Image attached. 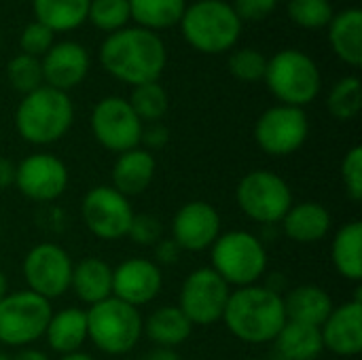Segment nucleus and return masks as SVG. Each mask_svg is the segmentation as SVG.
I'll return each instance as SVG.
<instances>
[{
  "label": "nucleus",
  "mask_w": 362,
  "mask_h": 360,
  "mask_svg": "<svg viewBox=\"0 0 362 360\" xmlns=\"http://www.w3.org/2000/svg\"><path fill=\"white\" fill-rule=\"evenodd\" d=\"M100 62L108 74L138 87L161 76L168 51L157 32L125 25L106 36L100 47Z\"/></svg>",
  "instance_id": "1"
},
{
  "label": "nucleus",
  "mask_w": 362,
  "mask_h": 360,
  "mask_svg": "<svg viewBox=\"0 0 362 360\" xmlns=\"http://www.w3.org/2000/svg\"><path fill=\"white\" fill-rule=\"evenodd\" d=\"M223 323L244 344H272L286 325L284 299L261 284L235 289L229 295Z\"/></svg>",
  "instance_id": "2"
},
{
  "label": "nucleus",
  "mask_w": 362,
  "mask_h": 360,
  "mask_svg": "<svg viewBox=\"0 0 362 360\" xmlns=\"http://www.w3.org/2000/svg\"><path fill=\"white\" fill-rule=\"evenodd\" d=\"M74 121V104L66 91L40 85L25 93L15 110L17 134L36 146L62 140Z\"/></svg>",
  "instance_id": "3"
},
{
  "label": "nucleus",
  "mask_w": 362,
  "mask_h": 360,
  "mask_svg": "<svg viewBox=\"0 0 362 360\" xmlns=\"http://www.w3.org/2000/svg\"><path fill=\"white\" fill-rule=\"evenodd\" d=\"M178 23L187 42L202 53H225L242 34V19L225 0H197L185 8Z\"/></svg>",
  "instance_id": "4"
},
{
  "label": "nucleus",
  "mask_w": 362,
  "mask_h": 360,
  "mask_svg": "<svg viewBox=\"0 0 362 360\" xmlns=\"http://www.w3.org/2000/svg\"><path fill=\"white\" fill-rule=\"evenodd\" d=\"M212 269L229 286H252L267 272V250L259 236L233 229L221 233L210 248Z\"/></svg>",
  "instance_id": "5"
},
{
  "label": "nucleus",
  "mask_w": 362,
  "mask_h": 360,
  "mask_svg": "<svg viewBox=\"0 0 362 360\" xmlns=\"http://www.w3.org/2000/svg\"><path fill=\"white\" fill-rule=\"evenodd\" d=\"M85 314L87 335L104 354L121 356L132 352L144 333L140 310L117 297H108L95 306H89Z\"/></svg>",
  "instance_id": "6"
},
{
  "label": "nucleus",
  "mask_w": 362,
  "mask_h": 360,
  "mask_svg": "<svg viewBox=\"0 0 362 360\" xmlns=\"http://www.w3.org/2000/svg\"><path fill=\"white\" fill-rule=\"evenodd\" d=\"M263 81L280 104L297 108L314 102L322 87L316 62L299 49H282L272 55Z\"/></svg>",
  "instance_id": "7"
},
{
  "label": "nucleus",
  "mask_w": 362,
  "mask_h": 360,
  "mask_svg": "<svg viewBox=\"0 0 362 360\" xmlns=\"http://www.w3.org/2000/svg\"><path fill=\"white\" fill-rule=\"evenodd\" d=\"M235 202L250 221L261 225L282 223L284 214L295 204L288 182L272 170L248 172L238 182Z\"/></svg>",
  "instance_id": "8"
},
{
  "label": "nucleus",
  "mask_w": 362,
  "mask_h": 360,
  "mask_svg": "<svg viewBox=\"0 0 362 360\" xmlns=\"http://www.w3.org/2000/svg\"><path fill=\"white\" fill-rule=\"evenodd\" d=\"M51 301L32 291L8 293L0 301V344L23 348L45 337L51 320Z\"/></svg>",
  "instance_id": "9"
},
{
  "label": "nucleus",
  "mask_w": 362,
  "mask_h": 360,
  "mask_svg": "<svg viewBox=\"0 0 362 360\" xmlns=\"http://www.w3.org/2000/svg\"><path fill=\"white\" fill-rule=\"evenodd\" d=\"M229 295L231 286L212 267H199L185 278L180 286L178 308L193 327H210L223 320Z\"/></svg>",
  "instance_id": "10"
},
{
  "label": "nucleus",
  "mask_w": 362,
  "mask_h": 360,
  "mask_svg": "<svg viewBox=\"0 0 362 360\" xmlns=\"http://www.w3.org/2000/svg\"><path fill=\"white\" fill-rule=\"evenodd\" d=\"M310 136V119L303 108L278 104L267 108L255 123L259 149L272 157H286L299 151Z\"/></svg>",
  "instance_id": "11"
},
{
  "label": "nucleus",
  "mask_w": 362,
  "mask_h": 360,
  "mask_svg": "<svg viewBox=\"0 0 362 360\" xmlns=\"http://www.w3.org/2000/svg\"><path fill=\"white\" fill-rule=\"evenodd\" d=\"M23 278L28 291L51 301L70 291L72 259L70 255L53 242H40L28 250L23 257Z\"/></svg>",
  "instance_id": "12"
},
{
  "label": "nucleus",
  "mask_w": 362,
  "mask_h": 360,
  "mask_svg": "<svg viewBox=\"0 0 362 360\" xmlns=\"http://www.w3.org/2000/svg\"><path fill=\"white\" fill-rule=\"evenodd\" d=\"M81 216L85 227L104 242H117L127 236L134 208L125 195L108 185L89 189L81 202Z\"/></svg>",
  "instance_id": "13"
},
{
  "label": "nucleus",
  "mask_w": 362,
  "mask_h": 360,
  "mask_svg": "<svg viewBox=\"0 0 362 360\" xmlns=\"http://www.w3.org/2000/svg\"><path fill=\"white\" fill-rule=\"evenodd\" d=\"M142 127V121L125 98H102L91 110V132L106 151L121 155L140 146Z\"/></svg>",
  "instance_id": "14"
},
{
  "label": "nucleus",
  "mask_w": 362,
  "mask_h": 360,
  "mask_svg": "<svg viewBox=\"0 0 362 360\" xmlns=\"http://www.w3.org/2000/svg\"><path fill=\"white\" fill-rule=\"evenodd\" d=\"M15 187L32 202H55L68 189V168L51 153L28 155L15 166Z\"/></svg>",
  "instance_id": "15"
},
{
  "label": "nucleus",
  "mask_w": 362,
  "mask_h": 360,
  "mask_svg": "<svg viewBox=\"0 0 362 360\" xmlns=\"http://www.w3.org/2000/svg\"><path fill=\"white\" fill-rule=\"evenodd\" d=\"M221 236V214L204 199L187 202L172 219V240L180 250L202 252L212 248Z\"/></svg>",
  "instance_id": "16"
},
{
  "label": "nucleus",
  "mask_w": 362,
  "mask_h": 360,
  "mask_svg": "<svg viewBox=\"0 0 362 360\" xmlns=\"http://www.w3.org/2000/svg\"><path fill=\"white\" fill-rule=\"evenodd\" d=\"M163 286L161 267L151 259H127L112 269V297L142 308L151 303Z\"/></svg>",
  "instance_id": "17"
},
{
  "label": "nucleus",
  "mask_w": 362,
  "mask_h": 360,
  "mask_svg": "<svg viewBox=\"0 0 362 360\" xmlns=\"http://www.w3.org/2000/svg\"><path fill=\"white\" fill-rule=\"evenodd\" d=\"M45 85L66 91L81 85L89 72V53L81 42L62 40L53 42L51 49L40 57Z\"/></svg>",
  "instance_id": "18"
},
{
  "label": "nucleus",
  "mask_w": 362,
  "mask_h": 360,
  "mask_svg": "<svg viewBox=\"0 0 362 360\" xmlns=\"http://www.w3.org/2000/svg\"><path fill=\"white\" fill-rule=\"evenodd\" d=\"M325 350L337 356H356L362 350V299L361 293L329 314L320 327Z\"/></svg>",
  "instance_id": "19"
},
{
  "label": "nucleus",
  "mask_w": 362,
  "mask_h": 360,
  "mask_svg": "<svg viewBox=\"0 0 362 360\" xmlns=\"http://www.w3.org/2000/svg\"><path fill=\"white\" fill-rule=\"evenodd\" d=\"M157 172V159L146 149H132L117 157L112 166V189L125 195L127 199L144 193Z\"/></svg>",
  "instance_id": "20"
},
{
  "label": "nucleus",
  "mask_w": 362,
  "mask_h": 360,
  "mask_svg": "<svg viewBox=\"0 0 362 360\" xmlns=\"http://www.w3.org/2000/svg\"><path fill=\"white\" fill-rule=\"evenodd\" d=\"M282 231L297 244H318L331 231V214L318 202L293 204L282 219Z\"/></svg>",
  "instance_id": "21"
},
{
  "label": "nucleus",
  "mask_w": 362,
  "mask_h": 360,
  "mask_svg": "<svg viewBox=\"0 0 362 360\" xmlns=\"http://www.w3.org/2000/svg\"><path fill=\"white\" fill-rule=\"evenodd\" d=\"M284 299V312L286 320L301 323L310 327H322V323L333 312V299L322 286L316 284H301L286 293Z\"/></svg>",
  "instance_id": "22"
},
{
  "label": "nucleus",
  "mask_w": 362,
  "mask_h": 360,
  "mask_svg": "<svg viewBox=\"0 0 362 360\" xmlns=\"http://www.w3.org/2000/svg\"><path fill=\"white\" fill-rule=\"evenodd\" d=\"M47 344L53 352L66 356L72 352H81L83 344L89 339L87 335V314L78 308H64L51 314V320L45 331Z\"/></svg>",
  "instance_id": "23"
},
{
  "label": "nucleus",
  "mask_w": 362,
  "mask_h": 360,
  "mask_svg": "<svg viewBox=\"0 0 362 360\" xmlns=\"http://www.w3.org/2000/svg\"><path fill=\"white\" fill-rule=\"evenodd\" d=\"M70 289L83 303L95 306L112 297V267L98 257L78 261L72 267Z\"/></svg>",
  "instance_id": "24"
},
{
  "label": "nucleus",
  "mask_w": 362,
  "mask_h": 360,
  "mask_svg": "<svg viewBox=\"0 0 362 360\" xmlns=\"http://www.w3.org/2000/svg\"><path fill=\"white\" fill-rule=\"evenodd\" d=\"M329 40L333 51L346 64L358 68L362 64V13L350 6L333 15L329 21Z\"/></svg>",
  "instance_id": "25"
},
{
  "label": "nucleus",
  "mask_w": 362,
  "mask_h": 360,
  "mask_svg": "<svg viewBox=\"0 0 362 360\" xmlns=\"http://www.w3.org/2000/svg\"><path fill=\"white\" fill-rule=\"evenodd\" d=\"M144 333L157 348L174 350L191 337L193 325L178 306H163L144 320Z\"/></svg>",
  "instance_id": "26"
},
{
  "label": "nucleus",
  "mask_w": 362,
  "mask_h": 360,
  "mask_svg": "<svg viewBox=\"0 0 362 360\" xmlns=\"http://www.w3.org/2000/svg\"><path fill=\"white\" fill-rule=\"evenodd\" d=\"M272 344L280 360H316L325 352L318 327L291 320H286V325Z\"/></svg>",
  "instance_id": "27"
},
{
  "label": "nucleus",
  "mask_w": 362,
  "mask_h": 360,
  "mask_svg": "<svg viewBox=\"0 0 362 360\" xmlns=\"http://www.w3.org/2000/svg\"><path fill=\"white\" fill-rule=\"evenodd\" d=\"M331 261L337 274L350 282L362 280V225L358 221L346 223L337 229L331 244Z\"/></svg>",
  "instance_id": "28"
},
{
  "label": "nucleus",
  "mask_w": 362,
  "mask_h": 360,
  "mask_svg": "<svg viewBox=\"0 0 362 360\" xmlns=\"http://www.w3.org/2000/svg\"><path fill=\"white\" fill-rule=\"evenodd\" d=\"M91 0H32L36 21L53 32H70L78 28L89 13Z\"/></svg>",
  "instance_id": "29"
},
{
  "label": "nucleus",
  "mask_w": 362,
  "mask_h": 360,
  "mask_svg": "<svg viewBox=\"0 0 362 360\" xmlns=\"http://www.w3.org/2000/svg\"><path fill=\"white\" fill-rule=\"evenodd\" d=\"M129 15L144 30L157 32L163 28H172L180 21L187 0H127Z\"/></svg>",
  "instance_id": "30"
},
{
  "label": "nucleus",
  "mask_w": 362,
  "mask_h": 360,
  "mask_svg": "<svg viewBox=\"0 0 362 360\" xmlns=\"http://www.w3.org/2000/svg\"><path fill=\"white\" fill-rule=\"evenodd\" d=\"M127 102L142 123L144 121H148V123L161 121V117L168 112V104H170L168 91L159 85V81H151V83L134 87L132 98Z\"/></svg>",
  "instance_id": "31"
},
{
  "label": "nucleus",
  "mask_w": 362,
  "mask_h": 360,
  "mask_svg": "<svg viewBox=\"0 0 362 360\" xmlns=\"http://www.w3.org/2000/svg\"><path fill=\"white\" fill-rule=\"evenodd\" d=\"M329 112L339 121H350L361 112L362 106V87L358 76H346L339 79L327 98Z\"/></svg>",
  "instance_id": "32"
},
{
  "label": "nucleus",
  "mask_w": 362,
  "mask_h": 360,
  "mask_svg": "<svg viewBox=\"0 0 362 360\" xmlns=\"http://www.w3.org/2000/svg\"><path fill=\"white\" fill-rule=\"evenodd\" d=\"M6 79L13 85V89H17L23 95L30 93V91H34V89H38L40 85H45L40 57L28 55V53L15 55L6 64Z\"/></svg>",
  "instance_id": "33"
},
{
  "label": "nucleus",
  "mask_w": 362,
  "mask_h": 360,
  "mask_svg": "<svg viewBox=\"0 0 362 360\" xmlns=\"http://www.w3.org/2000/svg\"><path fill=\"white\" fill-rule=\"evenodd\" d=\"M87 19L91 23L108 34L121 30L132 19L129 15V2L127 0H91Z\"/></svg>",
  "instance_id": "34"
},
{
  "label": "nucleus",
  "mask_w": 362,
  "mask_h": 360,
  "mask_svg": "<svg viewBox=\"0 0 362 360\" xmlns=\"http://www.w3.org/2000/svg\"><path fill=\"white\" fill-rule=\"evenodd\" d=\"M333 15V4L329 0H288V17L305 30L329 25Z\"/></svg>",
  "instance_id": "35"
},
{
  "label": "nucleus",
  "mask_w": 362,
  "mask_h": 360,
  "mask_svg": "<svg viewBox=\"0 0 362 360\" xmlns=\"http://www.w3.org/2000/svg\"><path fill=\"white\" fill-rule=\"evenodd\" d=\"M229 72L244 81V83H257L265 76V68H267V57L252 49V47H242V49H235L231 55H229Z\"/></svg>",
  "instance_id": "36"
},
{
  "label": "nucleus",
  "mask_w": 362,
  "mask_h": 360,
  "mask_svg": "<svg viewBox=\"0 0 362 360\" xmlns=\"http://www.w3.org/2000/svg\"><path fill=\"white\" fill-rule=\"evenodd\" d=\"M53 38H55V32L51 28H47L45 23L40 21H32L23 28L21 36H19V45H21V53H28V55H34V57H42L51 45H53Z\"/></svg>",
  "instance_id": "37"
},
{
  "label": "nucleus",
  "mask_w": 362,
  "mask_h": 360,
  "mask_svg": "<svg viewBox=\"0 0 362 360\" xmlns=\"http://www.w3.org/2000/svg\"><path fill=\"white\" fill-rule=\"evenodd\" d=\"M341 180L352 202L362 199V146H352L341 161Z\"/></svg>",
  "instance_id": "38"
},
{
  "label": "nucleus",
  "mask_w": 362,
  "mask_h": 360,
  "mask_svg": "<svg viewBox=\"0 0 362 360\" xmlns=\"http://www.w3.org/2000/svg\"><path fill=\"white\" fill-rule=\"evenodd\" d=\"M161 221L153 214H134L127 236L138 246H155L161 240Z\"/></svg>",
  "instance_id": "39"
},
{
  "label": "nucleus",
  "mask_w": 362,
  "mask_h": 360,
  "mask_svg": "<svg viewBox=\"0 0 362 360\" xmlns=\"http://www.w3.org/2000/svg\"><path fill=\"white\" fill-rule=\"evenodd\" d=\"M231 6L242 21L244 19L259 21V19H265L267 15L274 13V8L278 6V0H235Z\"/></svg>",
  "instance_id": "40"
},
{
  "label": "nucleus",
  "mask_w": 362,
  "mask_h": 360,
  "mask_svg": "<svg viewBox=\"0 0 362 360\" xmlns=\"http://www.w3.org/2000/svg\"><path fill=\"white\" fill-rule=\"evenodd\" d=\"M168 138H170L168 127H165L161 121H155V123H148L146 127H142L140 142L146 144L148 149H163V146L168 144ZM148 149H146V151H148Z\"/></svg>",
  "instance_id": "41"
},
{
  "label": "nucleus",
  "mask_w": 362,
  "mask_h": 360,
  "mask_svg": "<svg viewBox=\"0 0 362 360\" xmlns=\"http://www.w3.org/2000/svg\"><path fill=\"white\" fill-rule=\"evenodd\" d=\"M180 248H178V244L170 238V240H159L157 244H155V257H157V265L159 263H163V265H172V263H176L178 261V257H180Z\"/></svg>",
  "instance_id": "42"
},
{
  "label": "nucleus",
  "mask_w": 362,
  "mask_h": 360,
  "mask_svg": "<svg viewBox=\"0 0 362 360\" xmlns=\"http://www.w3.org/2000/svg\"><path fill=\"white\" fill-rule=\"evenodd\" d=\"M15 185V163L6 157H0V191Z\"/></svg>",
  "instance_id": "43"
},
{
  "label": "nucleus",
  "mask_w": 362,
  "mask_h": 360,
  "mask_svg": "<svg viewBox=\"0 0 362 360\" xmlns=\"http://www.w3.org/2000/svg\"><path fill=\"white\" fill-rule=\"evenodd\" d=\"M11 360H51L45 352H40V350H32V348H28V350H21L19 354H15Z\"/></svg>",
  "instance_id": "44"
},
{
  "label": "nucleus",
  "mask_w": 362,
  "mask_h": 360,
  "mask_svg": "<svg viewBox=\"0 0 362 360\" xmlns=\"http://www.w3.org/2000/svg\"><path fill=\"white\" fill-rule=\"evenodd\" d=\"M146 360H180V359H178V354H176L174 350L157 348V350H153V352L148 354V359Z\"/></svg>",
  "instance_id": "45"
},
{
  "label": "nucleus",
  "mask_w": 362,
  "mask_h": 360,
  "mask_svg": "<svg viewBox=\"0 0 362 360\" xmlns=\"http://www.w3.org/2000/svg\"><path fill=\"white\" fill-rule=\"evenodd\" d=\"M6 295H8V280H6L4 272L0 269V301H2Z\"/></svg>",
  "instance_id": "46"
},
{
  "label": "nucleus",
  "mask_w": 362,
  "mask_h": 360,
  "mask_svg": "<svg viewBox=\"0 0 362 360\" xmlns=\"http://www.w3.org/2000/svg\"><path fill=\"white\" fill-rule=\"evenodd\" d=\"M59 360H95V359H91V356H89V354H85V352H72V354L62 356Z\"/></svg>",
  "instance_id": "47"
},
{
  "label": "nucleus",
  "mask_w": 362,
  "mask_h": 360,
  "mask_svg": "<svg viewBox=\"0 0 362 360\" xmlns=\"http://www.w3.org/2000/svg\"><path fill=\"white\" fill-rule=\"evenodd\" d=\"M0 360H11V359H8L6 354H0Z\"/></svg>",
  "instance_id": "48"
},
{
  "label": "nucleus",
  "mask_w": 362,
  "mask_h": 360,
  "mask_svg": "<svg viewBox=\"0 0 362 360\" xmlns=\"http://www.w3.org/2000/svg\"><path fill=\"white\" fill-rule=\"evenodd\" d=\"M0 236H2V221H0Z\"/></svg>",
  "instance_id": "49"
},
{
  "label": "nucleus",
  "mask_w": 362,
  "mask_h": 360,
  "mask_svg": "<svg viewBox=\"0 0 362 360\" xmlns=\"http://www.w3.org/2000/svg\"><path fill=\"white\" fill-rule=\"evenodd\" d=\"M248 360H263V359H248Z\"/></svg>",
  "instance_id": "50"
},
{
  "label": "nucleus",
  "mask_w": 362,
  "mask_h": 360,
  "mask_svg": "<svg viewBox=\"0 0 362 360\" xmlns=\"http://www.w3.org/2000/svg\"><path fill=\"white\" fill-rule=\"evenodd\" d=\"M0 42H2V38H0Z\"/></svg>",
  "instance_id": "51"
}]
</instances>
